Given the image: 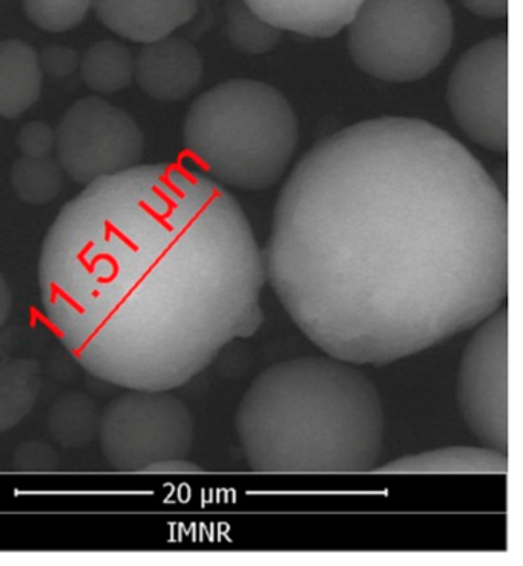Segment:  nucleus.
Wrapping results in <instances>:
<instances>
[{
  "label": "nucleus",
  "mask_w": 523,
  "mask_h": 566,
  "mask_svg": "<svg viewBox=\"0 0 523 566\" xmlns=\"http://www.w3.org/2000/svg\"><path fill=\"white\" fill-rule=\"evenodd\" d=\"M98 434L114 470L145 473L156 462L188 458L193 419L169 391L129 390L103 410Z\"/></svg>",
  "instance_id": "423d86ee"
},
{
  "label": "nucleus",
  "mask_w": 523,
  "mask_h": 566,
  "mask_svg": "<svg viewBox=\"0 0 523 566\" xmlns=\"http://www.w3.org/2000/svg\"><path fill=\"white\" fill-rule=\"evenodd\" d=\"M352 61L383 82H418L438 70L454 39L447 0H364L347 27Z\"/></svg>",
  "instance_id": "39448f33"
},
{
  "label": "nucleus",
  "mask_w": 523,
  "mask_h": 566,
  "mask_svg": "<svg viewBox=\"0 0 523 566\" xmlns=\"http://www.w3.org/2000/svg\"><path fill=\"white\" fill-rule=\"evenodd\" d=\"M42 73L53 78H66L81 66L77 51L63 45H48L39 55Z\"/></svg>",
  "instance_id": "5701e85b"
},
{
  "label": "nucleus",
  "mask_w": 523,
  "mask_h": 566,
  "mask_svg": "<svg viewBox=\"0 0 523 566\" xmlns=\"http://www.w3.org/2000/svg\"><path fill=\"white\" fill-rule=\"evenodd\" d=\"M55 130L43 122H31L18 134V146L23 157H51L55 149Z\"/></svg>",
  "instance_id": "4be33fe9"
},
{
  "label": "nucleus",
  "mask_w": 523,
  "mask_h": 566,
  "mask_svg": "<svg viewBox=\"0 0 523 566\" xmlns=\"http://www.w3.org/2000/svg\"><path fill=\"white\" fill-rule=\"evenodd\" d=\"M447 98L456 124L483 149H509V35L475 43L456 63Z\"/></svg>",
  "instance_id": "1a4fd4ad"
},
{
  "label": "nucleus",
  "mask_w": 523,
  "mask_h": 566,
  "mask_svg": "<svg viewBox=\"0 0 523 566\" xmlns=\"http://www.w3.org/2000/svg\"><path fill=\"white\" fill-rule=\"evenodd\" d=\"M55 138L63 172L85 186L134 168L145 149L134 118L98 97L75 102L59 124Z\"/></svg>",
  "instance_id": "0eeeda50"
},
{
  "label": "nucleus",
  "mask_w": 523,
  "mask_h": 566,
  "mask_svg": "<svg viewBox=\"0 0 523 566\" xmlns=\"http://www.w3.org/2000/svg\"><path fill=\"white\" fill-rule=\"evenodd\" d=\"M509 458L505 451L490 447H446L395 459L379 465L384 474H505Z\"/></svg>",
  "instance_id": "ddd939ff"
},
{
  "label": "nucleus",
  "mask_w": 523,
  "mask_h": 566,
  "mask_svg": "<svg viewBox=\"0 0 523 566\" xmlns=\"http://www.w3.org/2000/svg\"><path fill=\"white\" fill-rule=\"evenodd\" d=\"M356 364L331 355L273 364L236 415L245 464L264 474H363L379 467L384 410Z\"/></svg>",
  "instance_id": "7ed1b4c3"
},
{
  "label": "nucleus",
  "mask_w": 523,
  "mask_h": 566,
  "mask_svg": "<svg viewBox=\"0 0 523 566\" xmlns=\"http://www.w3.org/2000/svg\"><path fill=\"white\" fill-rule=\"evenodd\" d=\"M13 467L22 473H50L59 467V454L50 443L33 439L15 449Z\"/></svg>",
  "instance_id": "412c9836"
},
{
  "label": "nucleus",
  "mask_w": 523,
  "mask_h": 566,
  "mask_svg": "<svg viewBox=\"0 0 523 566\" xmlns=\"http://www.w3.org/2000/svg\"><path fill=\"white\" fill-rule=\"evenodd\" d=\"M264 253L240 203L197 169L137 165L86 185L43 241L55 338L126 390L186 386L263 324Z\"/></svg>",
  "instance_id": "f03ea898"
},
{
  "label": "nucleus",
  "mask_w": 523,
  "mask_h": 566,
  "mask_svg": "<svg viewBox=\"0 0 523 566\" xmlns=\"http://www.w3.org/2000/svg\"><path fill=\"white\" fill-rule=\"evenodd\" d=\"M184 142L200 171L218 185L263 191L279 184L292 164L299 118L279 90L233 78L192 103Z\"/></svg>",
  "instance_id": "20e7f679"
},
{
  "label": "nucleus",
  "mask_w": 523,
  "mask_h": 566,
  "mask_svg": "<svg viewBox=\"0 0 523 566\" xmlns=\"http://www.w3.org/2000/svg\"><path fill=\"white\" fill-rule=\"evenodd\" d=\"M41 389V364L34 359L0 363V434L13 429L30 415Z\"/></svg>",
  "instance_id": "dca6fc26"
},
{
  "label": "nucleus",
  "mask_w": 523,
  "mask_h": 566,
  "mask_svg": "<svg viewBox=\"0 0 523 566\" xmlns=\"http://www.w3.org/2000/svg\"><path fill=\"white\" fill-rule=\"evenodd\" d=\"M263 21L312 39H328L346 30L364 0H243Z\"/></svg>",
  "instance_id": "f8f14e48"
},
{
  "label": "nucleus",
  "mask_w": 523,
  "mask_h": 566,
  "mask_svg": "<svg viewBox=\"0 0 523 566\" xmlns=\"http://www.w3.org/2000/svg\"><path fill=\"white\" fill-rule=\"evenodd\" d=\"M11 185L25 203L46 205L62 191L63 169L51 157H22L11 169Z\"/></svg>",
  "instance_id": "a211bd4d"
},
{
  "label": "nucleus",
  "mask_w": 523,
  "mask_h": 566,
  "mask_svg": "<svg viewBox=\"0 0 523 566\" xmlns=\"http://www.w3.org/2000/svg\"><path fill=\"white\" fill-rule=\"evenodd\" d=\"M226 34L233 49L251 55L269 53L281 41L279 28L253 13L243 0H229L226 6Z\"/></svg>",
  "instance_id": "6ab92c4d"
},
{
  "label": "nucleus",
  "mask_w": 523,
  "mask_h": 566,
  "mask_svg": "<svg viewBox=\"0 0 523 566\" xmlns=\"http://www.w3.org/2000/svg\"><path fill=\"white\" fill-rule=\"evenodd\" d=\"M200 467L188 459H169V461L156 462L146 469L149 474H190L200 473Z\"/></svg>",
  "instance_id": "393cba45"
},
{
  "label": "nucleus",
  "mask_w": 523,
  "mask_h": 566,
  "mask_svg": "<svg viewBox=\"0 0 523 566\" xmlns=\"http://www.w3.org/2000/svg\"><path fill=\"white\" fill-rule=\"evenodd\" d=\"M461 3L479 18L503 19L509 14V0H461Z\"/></svg>",
  "instance_id": "b1692460"
},
{
  "label": "nucleus",
  "mask_w": 523,
  "mask_h": 566,
  "mask_svg": "<svg viewBox=\"0 0 523 566\" xmlns=\"http://www.w3.org/2000/svg\"><path fill=\"white\" fill-rule=\"evenodd\" d=\"M94 10L114 34L146 45L192 21L198 0H94Z\"/></svg>",
  "instance_id": "9b49d317"
},
{
  "label": "nucleus",
  "mask_w": 523,
  "mask_h": 566,
  "mask_svg": "<svg viewBox=\"0 0 523 566\" xmlns=\"http://www.w3.org/2000/svg\"><path fill=\"white\" fill-rule=\"evenodd\" d=\"M203 59L185 39L165 38L146 43L136 59L138 86L158 102H181L200 86Z\"/></svg>",
  "instance_id": "9d476101"
},
{
  "label": "nucleus",
  "mask_w": 523,
  "mask_h": 566,
  "mask_svg": "<svg viewBox=\"0 0 523 566\" xmlns=\"http://www.w3.org/2000/svg\"><path fill=\"white\" fill-rule=\"evenodd\" d=\"M48 430L63 449H85L101 430V411L91 396L69 391L48 411Z\"/></svg>",
  "instance_id": "2eb2a0df"
},
{
  "label": "nucleus",
  "mask_w": 523,
  "mask_h": 566,
  "mask_svg": "<svg viewBox=\"0 0 523 566\" xmlns=\"http://www.w3.org/2000/svg\"><path fill=\"white\" fill-rule=\"evenodd\" d=\"M83 82L94 93L108 96L128 88L136 74V59L116 41L95 42L81 59Z\"/></svg>",
  "instance_id": "f3484780"
},
{
  "label": "nucleus",
  "mask_w": 523,
  "mask_h": 566,
  "mask_svg": "<svg viewBox=\"0 0 523 566\" xmlns=\"http://www.w3.org/2000/svg\"><path fill=\"white\" fill-rule=\"evenodd\" d=\"M265 280L321 354L386 366L478 327L509 296V203L453 136L380 117L301 158Z\"/></svg>",
  "instance_id": "f257e3e1"
},
{
  "label": "nucleus",
  "mask_w": 523,
  "mask_h": 566,
  "mask_svg": "<svg viewBox=\"0 0 523 566\" xmlns=\"http://www.w3.org/2000/svg\"><path fill=\"white\" fill-rule=\"evenodd\" d=\"M43 73L39 54L27 42H0V117L25 114L42 93Z\"/></svg>",
  "instance_id": "4468645a"
},
{
  "label": "nucleus",
  "mask_w": 523,
  "mask_h": 566,
  "mask_svg": "<svg viewBox=\"0 0 523 566\" xmlns=\"http://www.w3.org/2000/svg\"><path fill=\"white\" fill-rule=\"evenodd\" d=\"M458 378L463 421L482 446L509 451V308L474 327Z\"/></svg>",
  "instance_id": "6e6552de"
},
{
  "label": "nucleus",
  "mask_w": 523,
  "mask_h": 566,
  "mask_svg": "<svg viewBox=\"0 0 523 566\" xmlns=\"http://www.w3.org/2000/svg\"><path fill=\"white\" fill-rule=\"evenodd\" d=\"M11 307H13V296H11L6 279L0 273V327L10 318Z\"/></svg>",
  "instance_id": "a878e982"
},
{
  "label": "nucleus",
  "mask_w": 523,
  "mask_h": 566,
  "mask_svg": "<svg viewBox=\"0 0 523 566\" xmlns=\"http://www.w3.org/2000/svg\"><path fill=\"white\" fill-rule=\"evenodd\" d=\"M27 18L48 33H65L85 21L94 0H22Z\"/></svg>",
  "instance_id": "aec40b11"
}]
</instances>
